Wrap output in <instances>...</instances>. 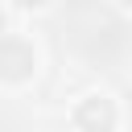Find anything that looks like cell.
<instances>
[{"mask_svg": "<svg viewBox=\"0 0 132 132\" xmlns=\"http://www.w3.org/2000/svg\"><path fill=\"white\" fill-rule=\"evenodd\" d=\"M74 128L78 132H111L116 128V103L107 95H87L74 107Z\"/></svg>", "mask_w": 132, "mask_h": 132, "instance_id": "obj_2", "label": "cell"}, {"mask_svg": "<svg viewBox=\"0 0 132 132\" xmlns=\"http://www.w3.org/2000/svg\"><path fill=\"white\" fill-rule=\"evenodd\" d=\"M33 70H37V50L16 33H0V78L25 82V78H33Z\"/></svg>", "mask_w": 132, "mask_h": 132, "instance_id": "obj_1", "label": "cell"}, {"mask_svg": "<svg viewBox=\"0 0 132 132\" xmlns=\"http://www.w3.org/2000/svg\"><path fill=\"white\" fill-rule=\"evenodd\" d=\"M16 4H21V8H45L50 0H16Z\"/></svg>", "mask_w": 132, "mask_h": 132, "instance_id": "obj_3", "label": "cell"}, {"mask_svg": "<svg viewBox=\"0 0 132 132\" xmlns=\"http://www.w3.org/2000/svg\"><path fill=\"white\" fill-rule=\"evenodd\" d=\"M124 4H128V8H132V0H124Z\"/></svg>", "mask_w": 132, "mask_h": 132, "instance_id": "obj_4", "label": "cell"}]
</instances>
